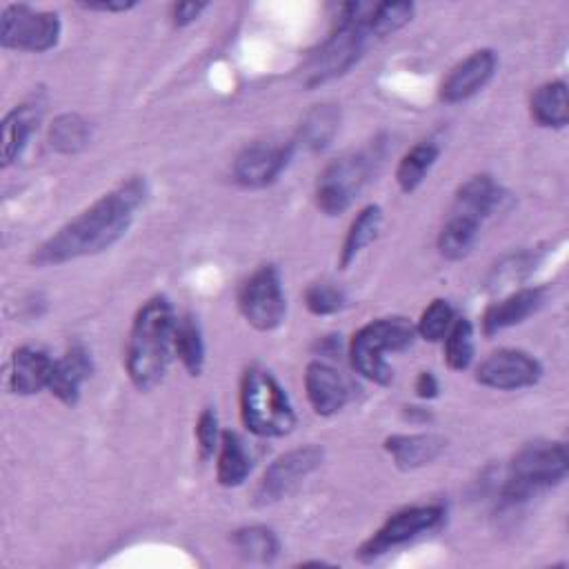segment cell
<instances>
[{
    "instance_id": "6da1fadb",
    "label": "cell",
    "mask_w": 569,
    "mask_h": 569,
    "mask_svg": "<svg viewBox=\"0 0 569 569\" xmlns=\"http://www.w3.org/2000/svg\"><path fill=\"white\" fill-rule=\"evenodd\" d=\"M147 196L149 187L144 178L131 176L122 180L42 240L29 258L31 264H64L113 247L129 231L136 211L144 204Z\"/></svg>"
},
{
    "instance_id": "7a4b0ae2",
    "label": "cell",
    "mask_w": 569,
    "mask_h": 569,
    "mask_svg": "<svg viewBox=\"0 0 569 569\" xmlns=\"http://www.w3.org/2000/svg\"><path fill=\"white\" fill-rule=\"evenodd\" d=\"M176 322V309L162 293L151 296L136 311L124 347V369L136 389L151 391L167 376Z\"/></svg>"
},
{
    "instance_id": "3957f363",
    "label": "cell",
    "mask_w": 569,
    "mask_h": 569,
    "mask_svg": "<svg viewBox=\"0 0 569 569\" xmlns=\"http://www.w3.org/2000/svg\"><path fill=\"white\" fill-rule=\"evenodd\" d=\"M369 11L371 4L367 2L340 4L327 40L307 58L302 67L305 87L311 89L340 78L362 58L367 44L373 40L369 31Z\"/></svg>"
},
{
    "instance_id": "277c9868",
    "label": "cell",
    "mask_w": 569,
    "mask_h": 569,
    "mask_svg": "<svg viewBox=\"0 0 569 569\" xmlns=\"http://www.w3.org/2000/svg\"><path fill=\"white\" fill-rule=\"evenodd\" d=\"M569 453L562 440H533L516 451L502 485L500 502L516 507L542 489L560 485L567 478Z\"/></svg>"
},
{
    "instance_id": "5b68a950",
    "label": "cell",
    "mask_w": 569,
    "mask_h": 569,
    "mask_svg": "<svg viewBox=\"0 0 569 569\" xmlns=\"http://www.w3.org/2000/svg\"><path fill=\"white\" fill-rule=\"evenodd\" d=\"M240 420L260 438H280L296 427L293 405L278 378L262 365H251L240 378Z\"/></svg>"
},
{
    "instance_id": "8992f818",
    "label": "cell",
    "mask_w": 569,
    "mask_h": 569,
    "mask_svg": "<svg viewBox=\"0 0 569 569\" xmlns=\"http://www.w3.org/2000/svg\"><path fill=\"white\" fill-rule=\"evenodd\" d=\"M416 327L402 316L376 318L362 325L349 340V362L365 380L387 387L393 380V369L387 353H400L416 340Z\"/></svg>"
},
{
    "instance_id": "52a82bcc",
    "label": "cell",
    "mask_w": 569,
    "mask_h": 569,
    "mask_svg": "<svg viewBox=\"0 0 569 569\" xmlns=\"http://www.w3.org/2000/svg\"><path fill=\"white\" fill-rule=\"evenodd\" d=\"M373 171V156L351 151L331 160L316 180V204L325 216H338L351 207Z\"/></svg>"
},
{
    "instance_id": "ba28073f",
    "label": "cell",
    "mask_w": 569,
    "mask_h": 569,
    "mask_svg": "<svg viewBox=\"0 0 569 569\" xmlns=\"http://www.w3.org/2000/svg\"><path fill=\"white\" fill-rule=\"evenodd\" d=\"M238 309L242 318L258 331H273L287 313L282 276L276 264H260L238 289Z\"/></svg>"
},
{
    "instance_id": "9c48e42d",
    "label": "cell",
    "mask_w": 569,
    "mask_h": 569,
    "mask_svg": "<svg viewBox=\"0 0 569 569\" xmlns=\"http://www.w3.org/2000/svg\"><path fill=\"white\" fill-rule=\"evenodd\" d=\"M445 520L442 505H411L393 511L387 520L356 549V556L362 562H371L387 551L438 529Z\"/></svg>"
},
{
    "instance_id": "30bf717a",
    "label": "cell",
    "mask_w": 569,
    "mask_h": 569,
    "mask_svg": "<svg viewBox=\"0 0 569 569\" xmlns=\"http://www.w3.org/2000/svg\"><path fill=\"white\" fill-rule=\"evenodd\" d=\"M62 33L60 16L29 4H7L0 13V44L4 49L42 53L58 44Z\"/></svg>"
},
{
    "instance_id": "8fae6325",
    "label": "cell",
    "mask_w": 569,
    "mask_h": 569,
    "mask_svg": "<svg viewBox=\"0 0 569 569\" xmlns=\"http://www.w3.org/2000/svg\"><path fill=\"white\" fill-rule=\"evenodd\" d=\"M322 449L316 445H305L298 449H289L273 458L264 469L258 487L253 491L256 505H271L289 496L311 471H316L322 462Z\"/></svg>"
},
{
    "instance_id": "7c38bea8",
    "label": "cell",
    "mask_w": 569,
    "mask_h": 569,
    "mask_svg": "<svg viewBox=\"0 0 569 569\" xmlns=\"http://www.w3.org/2000/svg\"><path fill=\"white\" fill-rule=\"evenodd\" d=\"M542 378L538 358L522 349H498L476 367V382L498 391H518L533 387Z\"/></svg>"
},
{
    "instance_id": "4fadbf2b",
    "label": "cell",
    "mask_w": 569,
    "mask_h": 569,
    "mask_svg": "<svg viewBox=\"0 0 569 569\" xmlns=\"http://www.w3.org/2000/svg\"><path fill=\"white\" fill-rule=\"evenodd\" d=\"M293 151H296L293 142H287V144L251 142L242 147L240 153L236 156L231 176L240 187H247V189L269 187L287 169Z\"/></svg>"
},
{
    "instance_id": "5bb4252c",
    "label": "cell",
    "mask_w": 569,
    "mask_h": 569,
    "mask_svg": "<svg viewBox=\"0 0 569 569\" xmlns=\"http://www.w3.org/2000/svg\"><path fill=\"white\" fill-rule=\"evenodd\" d=\"M498 67V56L493 49H476L465 60H460L451 71L442 78L438 98L447 104L465 102L482 91Z\"/></svg>"
},
{
    "instance_id": "9a60e30c",
    "label": "cell",
    "mask_w": 569,
    "mask_h": 569,
    "mask_svg": "<svg viewBox=\"0 0 569 569\" xmlns=\"http://www.w3.org/2000/svg\"><path fill=\"white\" fill-rule=\"evenodd\" d=\"M53 358L33 345H22L11 353L7 387L16 396H33L49 387Z\"/></svg>"
},
{
    "instance_id": "2e32d148",
    "label": "cell",
    "mask_w": 569,
    "mask_h": 569,
    "mask_svg": "<svg viewBox=\"0 0 569 569\" xmlns=\"http://www.w3.org/2000/svg\"><path fill=\"white\" fill-rule=\"evenodd\" d=\"M507 200L509 193L489 173H478L458 187L449 211L473 218L482 224L489 216L500 211Z\"/></svg>"
},
{
    "instance_id": "e0dca14e",
    "label": "cell",
    "mask_w": 569,
    "mask_h": 569,
    "mask_svg": "<svg viewBox=\"0 0 569 569\" xmlns=\"http://www.w3.org/2000/svg\"><path fill=\"white\" fill-rule=\"evenodd\" d=\"M91 371H93V360L89 349L80 342H73L67 347V351L60 358H56L47 389L62 405L76 407L80 400V389L84 380L91 376Z\"/></svg>"
},
{
    "instance_id": "ac0fdd59",
    "label": "cell",
    "mask_w": 569,
    "mask_h": 569,
    "mask_svg": "<svg viewBox=\"0 0 569 569\" xmlns=\"http://www.w3.org/2000/svg\"><path fill=\"white\" fill-rule=\"evenodd\" d=\"M307 400L318 416L338 413L349 400V387L340 371L322 360H311L305 369Z\"/></svg>"
},
{
    "instance_id": "d6986e66",
    "label": "cell",
    "mask_w": 569,
    "mask_h": 569,
    "mask_svg": "<svg viewBox=\"0 0 569 569\" xmlns=\"http://www.w3.org/2000/svg\"><path fill=\"white\" fill-rule=\"evenodd\" d=\"M545 302V291L540 287H525L518 289L502 300L489 305L482 313V333L496 336L509 327H516L525 322L529 316H533Z\"/></svg>"
},
{
    "instance_id": "ffe728a7",
    "label": "cell",
    "mask_w": 569,
    "mask_h": 569,
    "mask_svg": "<svg viewBox=\"0 0 569 569\" xmlns=\"http://www.w3.org/2000/svg\"><path fill=\"white\" fill-rule=\"evenodd\" d=\"M382 447L400 469H416L436 460L445 449V440L436 433H393L385 438Z\"/></svg>"
},
{
    "instance_id": "44dd1931",
    "label": "cell",
    "mask_w": 569,
    "mask_h": 569,
    "mask_svg": "<svg viewBox=\"0 0 569 569\" xmlns=\"http://www.w3.org/2000/svg\"><path fill=\"white\" fill-rule=\"evenodd\" d=\"M531 120L540 127L562 129L569 122V96L565 80H549L533 89L529 98Z\"/></svg>"
},
{
    "instance_id": "7402d4cb",
    "label": "cell",
    "mask_w": 569,
    "mask_h": 569,
    "mask_svg": "<svg viewBox=\"0 0 569 569\" xmlns=\"http://www.w3.org/2000/svg\"><path fill=\"white\" fill-rule=\"evenodd\" d=\"M251 471V453L244 445V440L231 431L224 429L220 433V445L216 451V478L222 487H238L247 480Z\"/></svg>"
},
{
    "instance_id": "603a6c76",
    "label": "cell",
    "mask_w": 569,
    "mask_h": 569,
    "mask_svg": "<svg viewBox=\"0 0 569 569\" xmlns=\"http://www.w3.org/2000/svg\"><path fill=\"white\" fill-rule=\"evenodd\" d=\"M380 224H382V209L378 204H367L356 213L340 247V258H338L340 269H347L376 240Z\"/></svg>"
},
{
    "instance_id": "cb8c5ba5",
    "label": "cell",
    "mask_w": 569,
    "mask_h": 569,
    "mask_svg": "<svg viewBox=\"0 0 569 569\" xmlns=\"http://www.w3.org/2000/svg\"><path fill=\"white\" fill-rule=\"evenodd\" d=\"M36 122L38 111L33 109V104H18L7 111V116L2 118V167L13 164L22 156L36 129Z\"/></svg>"
},
{
    "instance_id": "d4e9b609",
    "label": "cell",
    "mask_w": 569,
    "mask_h": 569,
    "mask_svg": "<svg viewBox=\"0 0 569 569\" xmlns=\"http://www.w3.org/2000/svg\"><path fill=\"white\" fill-rule=\"evenodd\" d=\"M480 227L482 224L478 220L449 211L447 220L442 222V227L438 231V240H436L438 253L447 260L465 258L473 249Z\"/></svg>"
},
{
    "instance_id": "484cf974",
    "label": "cell",
    "mask_w": 569,
    "mask_h": 569,
    "mask_svg": "<svg viewBox=\"0 0 569 569\" xmlns=\"http://www.w3.org/2000/svg\"><path fill=\"white\" fill-rule=\"evenodd\" d=\"M338 122H340V113L333 104H316L302 120L293 147L302 144L309 151H320L325 149L336 131H338Z\"/></svg>"
},
{
    "instance_id": "4316f807",
    "label": "cell",
    "mask_w": 569,
    "mask_h": 569,
    "mask_svg": "<svg viewBox=\"0 0 569 569\" xmlns=\"http://www.w3.org/2000/svg\"><path fill=\"white\" fill-rule=\"evenodd\" d=\"M173 356L182 362L189 376H200L204 369V338L198 325V318L184 313L176 322L173 336Z\"/></svg>"
},
{
    "instance_id": "83f0119b",
    "label": "cell",
    "mask_w": 569,
    "mask_h": 569,
    "mask_svg": "<svg viewBox=\"0 0 569 569\" xmlns=\"http://www.w3.org/2000/svg\"><path fill=\"white\" fill-rule=\"evenodd\" d=\"M440 156V147L431 140H422L418 144H413L398 162L396 167V182L400 187V191L411 193L416 191L422 180L427 178V173L431 171V167L436 164Z\"/></svg>"
},
{
    "instance_id": "f1b7e54d",
    "label": "cell",
    "mask_w": 569,
    "mask_h": 569,
    "mask_svg": "<svg viewBox=\"0 0 569 569\" xmlns=\"http://www.w3.org/2000/svg\"><path fill=\"white\" fill-rule=\"evenodd\" d=\"M231 542L244 560L260 562V565L273 562L280 551V540L276 531L264 525H249V527L236 529L231 533Z\"/></svg>"
},
{
    "instance_id": "f546056e",
    "label": "cell",
    "mask_w": 569,
    "mask_h": 569,
    "mask_svg": "<svg viewBox=\"0 0 569 569\" xmlns=\"http://www.w3.org/2000/svg\"><path fill=\"white\" fill-rule=\"evenodd\" d=\"M445 362L451 371H465L473 362L476 342H473V325L467 318H456L442 338Z\"/></svg>"
},
{
    "instance_id": "4dcf8cb0",
    "label": "cell",
    "mask_w": 569,
    "mask_h": 569,
    "mask_svg": "<svg viewBox=\"0 0 569 569\" xmlns=\"http://www.w3.org/2000/svg\"><path fill=\"white\" fill-rule=\"evenodd\" d=\"M91 138L89 122L78 113H62L49 127V144L60 153H78Z\"/></svg>"
},
{
    "instance_id": "1f68e13d",
    "label": "cell",
    "mask_w": 569,
    "mask_h": 569,
    "mask_svg": "<svg viewBox=\"0 0 569 569\" xmlns=\"http://www.w3.org/2000/svg\"><path fill=\"white\" fill-rule=\"evenodd\" d=\"M413 18V2H378L369 11V31L373 40L387 38Z\"/></svg>"
},
{
    "instance_id": "d6a6232c",
    "label": "cell",
    "mask_w": 569,
    "mask_h": 569,
    "mask_svg": "<svg viewBox=\"0 0 569 569\" xmlns=\"http://www.w3.org/2000/svg\"><path fill=\"white\" fill-rule=\"evenodd\" d=\"M453 320H456L453 307L445 298H436L422 309L418 322L413 325L416 336L427 342H440L447 336Z\"/></svg>"
},
{
    "instance_id": "836d02e7",
    "label": "cell",
    "mask_w": 569,
    "mask_h": 569,
    "mask_svg": "<svg viewBox=\"0 0 569 569\" xmlns=\"http://www.w3.org/2000/svg\"><path fill=\"white\" fill-rule=\"evenodd\" d=\"M302 302L313 316H331L345 307L347 296L336 282L316 280V282H309L307 289L302 291Z\"/></svg>"
},
{
    "instance_id": "e575fe53",
    "label": "cell",
    "mask_w": 569,
    "mask_h": 569,
    "mask_svg": "<svg viewBox=\"0 0 569 569\" xmlns=\"http://www.w3.org/2000/svg\"><path fill=\"white\" fill-rule=\"evenodd\" d=\"M196 442H198V451L202 460H209L220 445V425H218V416L211 407H204L196 420Z\"/></svg>"
},
{
    "instance_id": "d590c367",
    "label": "cell",
    "mask_w": 569,
    "mask_h": 569,
    "mask_svg": "<svg viewBox=\"0 0 569 569\" xmlns=\"http://www.w3.org/2000/svg\"><path fill=\"white\" fill-rule=\"evenodd\" d=\"M207 9V2H178L171 9L173 27H187L200 18V13Z\"/></svg>"
},
{
    "instance_id": "8d00e7d4",
    "label": "cell",
    "mask_w": 569,
    "mask_h": 569,
    "mask_svg": "<svg viewBox=\"0 0 569 569\" xmlns=\"http://www.w3.org/2000/svg\"><path fill=\"white\" fill-rule=\"evenodd\" d=\"M413 389H416L418 398L431 400V398H436L440 393V382H438V378L431 371H420L416 382H413Z\"/></svg>"
},
{
    "instance_id": "74e56055",
    "label": "cell",
    "mask_w": 569,
    "mask_h": 569,
    "mask_svg": "<svg viewBox=\"0 0 569 569\" xmlns=\"http://www.w3.org/2000/svg\"><path fill=\"white\" fill-rule=\"evenodd\" d=\"M138 2L136 0H98V2H80L82 9L87 11H102V13H122L133 9Z\"/></svg>"
},
{
    "instance_id": "f35d334b",
    "label": "cell",
    "mask_w": 569,
    "mask_h": 569,
    "mask_svg": "<svg viewBox=\"0 0 569 569\" xmlns=\"http://www.w3.org/2000/svg\"><path fill=\"white\" fill-rule=\"evenodd\" d=\"M409 411L405 413L409 420L418 422V420H429V411L427 409H420V407H407Z\"/></svg>"
}]
</instances>
